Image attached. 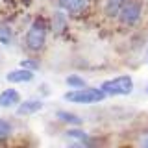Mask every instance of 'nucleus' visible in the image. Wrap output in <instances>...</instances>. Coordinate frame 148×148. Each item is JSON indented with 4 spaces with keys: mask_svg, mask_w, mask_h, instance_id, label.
Returning <instances> with one entry per match:
<instances>
[{
    "mask_svg": "<svg viewBox=\"0 0 148 148\" xmlns=\"http://www.w3.org/2000/svg\"><path fill=\"white\" fill-rule=\"evenodd\" d=\"M106 96L108 95L102 89H92V87L85 89V87H80L76 91H69L65 95V100L74 102V104H96V102H102Z\"/></svg>",
    "mask_w": 148,
    "mask_h": 148,
    "instance_id": "obj_1",
    "label": "nucleus"
},
{
    "mask_svg": "<svg viewBox=\"0 0 148 148\" xmlns=\"http://www.w3.org/2000/svg\"><path fill=\"white\" fill-rule=\"evenodd\" d=\"M45 43H46V24L43 18H35L26 34V46L37 52L45 46Z\"/></svg>",
    "mask_w": 148,
    "mask_h": 148,
    "instance_id": "obj_2",
    "label": "nucleus"
},
{
    "mask_svg": "<svg viewBox=\"0 0 148 148\" xmlns=\"http://www.w3.org/2000/svg\"><path fill=\"white\" fill-rule=\"evenodd\" d=\"M100 89L106 92V95H130L133 91V80L130 76H119L113 78V80H108L100 85Z\"/></svg>",
    "mask_w": 148,
    "mask_h": 148,
    "instance_id": "obj_3",
    "label": "nucleus"
},
{
    "mask_svg": "<svg viewBox=\"0 0 148 148\" xmlns=\"http://www.w3.org/2000/svg\"><path fill=\"white\" fill-rule=\"evenodd\" d=\"M119 15H120V21L124 24H128V26L137 24L139 17H141V2L139 0H126Z\"/></svg>",
    "mask_w": 148,
    "mask_h": 148,
    "instance_id": "obj_4",
    "label": "nucleus"
},
{
    "mask_svg": "<svg viewBox=\"0 0 148 148\" xmlns=\"http://www.w3.org/2000/svg\"><path fill=\"white\" fill-rule=\"evenodd\" d=\"M58 6L71 15H78L87 8V0H58Z\"/></svg>",
    "mask_w": 148,
    "mask_h": 148,
    "instance_id": "obj_5",
    "label": "nucleus"
},
{
    "mask_svg": "<svg viewBox=\"0 0 148 148\" xmlns=\"http://www.w3.org/2000/svg\"><path fill=\"white\" fill-rule=\"evenodd\" d=\"M6 78L11 83H24V82H32L35 78V74L34 71H28V69H18V71H11Z\"/></svg>",
    "mask_w": 148,
    "mask_h": 148,
    "instance_id": "obj_6",
    "label": "nucleus"
},
{
    "mask_svg": "<svg viewBox=\"0 0 148 148\" xmlns=\"http://www.w3.org/2000/svg\"><path fill=\"white\" fill-rule=\"evenodd\" d=\"M21 102V95H18L17 89H6L0 92V106L2 108H11Z\"/></svg>",
    "mask_w": 148,
    "mask_h": 148,
    "instance_id": "obj_7",
    "label": "nucleus"
},
{
    "mask_svg": "<svg viewBox=\"0 0 148 148\" xmlns=\"http://www.w3.org/2000/svg\"><path fill=\"white\" fill-rule=\"evenodd\" d=\"M43 108V104H41L39 100H28V102H22L21 106H18V113L21 115H32L35 113V111H39Z\"/></svg>",
    "mask_w": 148,
    "mask_h": 148,
    "instance_id": "obj_8",
    "label": "nucleus"
},
{
    "mask_svg": "<svg viewBox=\"0 0 148 148\" xmlns=\"http://www.w3.org/2000/svg\"><path fill=\"white\" fill-rule=\"evenodd\" d=\"M124 2H126V0H108V4H106V13H108L109 17L119 15L122 6H124Z\"/></svg>",
    "mask_w": 148,
    "mask_h": 148,
    "instance_id": "obj_9",
    "label": "nucleus"
},
{
    "mask_svg": "<svg viewBox=\"0 0 148 148\" xmlns=\"http://www.w3.org/2000/svg\"><path fill=\"white\" fill-rule=\"evenodd\" d=\"M13 41V32L6 22H0V43L2 45H11Z\"/></svg>",
    "mask_w": 148,
    "mask_h": 148,
    "instance_id": "obj_10",
    "label": "nucleus"
},
{
    "mask_svg": "<svg viewBox=\"0 0 148 148\" xmlns=\"http://www.w3.org/2000/svg\"><path fill=\"white\" fill-rule=\"evenodd\" d=\"M58 119H61L63 122L74 124V126H80V124H82L80 117H76V115H72V113H67V111H58Z\"/></svg>",
    "mask_w": 148,
    "mask_h": 148,
    "instance_id": "obj_11",
    "label": "nucleus"
},
{
    "mask_svg": "<svg viewBox=\"0 0 148 148\" xmlns=\"http://www.w3.org/2000/svg\"><path fill=\"white\" fill-rule=\"evenodd\" d=\"M52 22H54V32H63L65 30V26H67V21H65V15L63 13H59V11H56L54 13V18H52Z\"/></svg>",
    "mask_w": 148,
    "mask_h": 148,
    "instance_id": "obj_12",
    "label": "nucleus"
},
{
    "mask_svg": "<svg viewBox=\"0 0 148 148\" xmlns=\"http://www.w3.org/2000/svg\"><path fill=\"white\" fill-rule=\"evenodd\" d=\"M11 132H13L11 124H9L8 120L0 119V141H4V139H8L9 135H11Z\"/></svg>",
    "mask_w": 148,
    "mask_h": 148,
    "instance_id": "obj_13",
    "label": "nucleus"
},
{
    "mask_svg": "<svg viewBox=\"0 0 148 148\" xmlns=\"http://www.w3.org/2000/svg\"><path fill=\"white\" fill-rule=\"evenodd\" d=\"M67 85L74 87V89H80V87H85V80L80 76H69L67 78Z\"/></svg>",
    "mask_w": 148,
    "mask_h": 148,
    "instance_id": "obj_14",
    "label": "nucleus"
},
{
    "mask_svg": "<svg viewBox=\"0 0 148 148\" xmlns=\"http://www.w3.org/2000/svg\"><path fill=\"white\" fill-rule=\"evenodd\" d=\"M67 133H69V137L82 139V141H85V143H87V135H85V132H82V130H71V132H67Z\"/></svg>",
    "mask_w": 148,
    "mask_h": 148,
    "instance_id": "obj_15",
    "label": "nucleus"
},
{
    "mask_svg": "<svg viewBox=\"0 0 148 148\" xmlns=\"http://www.w3.org/2000/svg\"><path fill=\"white\" fill-rule=\"evenodd\" d=\"M22 67H32V69H37V63H30V61H24Z\"/></svg>",
    "mask_w": 148,
    "mask_h": 148,
    "instance_id": "obj_16",
    "label": "nucleus"
},
{
    "mask_svg": "<svg viewBox=\"0 0 148 148\" xmlns=\"http://www.w3.org/2000/svg\"><path fill=\"white\" fill-rule=\"evenodd\" d=\"M145 146H148V139H146V141H145Z\"/></svg>",
    "mask_w": 148,
    "mask_h": 148,
    "instance_id": "obj_17",
    "label": "nucleus"
},
{
    "mask_svg": "<svg viewBox=\"0 0 148 148\" xmlns=\"http://www.w3.org/2000/svg\"><path fill=\"white\" fill-rule=\"evenodd\" d=\"M146 56H148V50H146Z\"/></svg>",
    "mask_w": 148,
    "mask_h": 148,
    "instance_id": "obj_18",
    "label": "nucleus"
},
{
    "mask_svg": "<svg viewBox=\"0 0 148 148\" xmlns=\"http://www.w3.org/2000/svg\"><path fill=\"white\" fill-rule=\"evenodd\" d=\"M146 91H148V89H146Z\"/></svg>",
    "mask_w": 148,
    "mask_h": 148,
    "instance_id": "obj_19",
    "label": "nucleus"
}]
</instances>
